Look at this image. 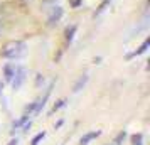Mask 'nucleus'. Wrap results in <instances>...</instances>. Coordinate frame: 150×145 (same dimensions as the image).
<instances>
[{"label":"nucleus","instance_id":"1","mask_svg":"<svg viewBox=\"0 0 150 145\" xmlns=\"http://www.w3.org/2000/svg\"><path fill=\"white\" fill-rule=\"evenodd\" d=\"M27 52V44L22 39H15V41L5 42L2 49H0V57L7 59V61H17L22 56H25Z\"/></svg>","mask_w":150,"mask_h":145},{"label":"nucleus","instance_id":"2","mask_svg":"<svg viewBox=\"0 0 150 145\" xmlns=\"http://www.w3.org/2000/svg\"><path fill=\"white\" fill-rule=\"evenodd\" d=\"M64 14H66L64 7H61L59 4H57V5H52V7L49 8L47 19H46V25H47V27H56V25L64 19Z\"/></svg>","mask_w":150,"mask_h":145},{"label":"nucleus","instance_id":"3","mask_svg":"<svg viewBox=\"0 0 150 145\" xmlns=\"http://www.w3.org/2000/svg\"><path fill=\"white\" fill-rule=\"evenodd\" d=\"M56 81L57 79H51V83L44 88V95H41V96L37 98V106H35V111H34V115L37 117L39 113H41L42 110H44V106L47 105V101H49V96H51V93H52V90H54V84H56Z\"/></svg>","mask_w":150,"mask_h":145},{"label":"nucleus","instance_id":"4","mask_svg":"<svg viewBox=\"0 0 150 145\" xmlns=\"http://www.w3.org/2000/svg\"><path fill=\"white\" fill-rule=\"evenodd\" d=\"M25 79H27V69L24 68V66H21V64H17V66H15L14 79L10 81V84H12V90H14V91H19L22 86H24Z\"/></svg>","mask_w":150,"mask_h":145},{"label":"nucleus","instance_id":"5","mask_svg":"<svg viewBox=\"0 0 150 145\" xmlns=\"http://www.w3.org/2000/svg\"><path fill=\"white\" fill-rule=\"evenodd\" d=\"M78 30H79V25L78 24H69V25H66L64 32H62V41H64V46L66 47L74 42L76 35H78Z\"/></svg>","mask_w":150,"mask_h":145},{"label":"nucleus","instance_id":"6","mask_svg":"<svg viewBox=\"0 0 150 145\" xmlns=\"http://www.w3.org/2000/svg\"><path fill=\"white\" fill-rule=\"evenodd\" d=\"M150 47V37H145L142 41V44L138 46V47L133 51V52H130V54H127V61H130V59H133V57H138V56H143L147 51H149Z\"/></svg>","mask_w":150,"mask_h":145},{"label":"nucleus","instance_id":"7","mask_svg":"<svg viewBox=\"0 0 150 145\" xmlns=\"http://www.w3.org/2000/svg\"><path fill=\"white\" fill-rule=\"evenodd\" d=\"M15 62H5L4 68H2V76H4V83H8L14 79V74H15Z\"/></svg>","mask_w":150,"mask_h":145},{"label":"nucleus","instance_id":"8","mask_svg":"<svg viewBox=\"0 0 150 145\" xmlns=\"http://www.w3.org/2000/svg\"><path fill=\"white\" fill-rule=\"evenodd\" d=\"M101 130H91V132H86L81 138H79V145H89L93 140H96L98 137H101Z\"/></svg>","mask_w":150,"mask_h":145},{"label":"nucleus","instance_id":"9","mask_svg":"<svg viewBox=\"0 0 150 145\" xmlns=\"http://www.w3.org/2000/svg\"><path fill=\"white\" fill-rule=\"evenodd\" d=\"M88 81H89V74L88 73H83L81 76L74 81V84H73V93H79L81 90H84L86 84H88Z\"/></svg>","mask_w":150,"mask_h":145},{"label":"nucleus","instance_id":"10","mask_svg":"<svg viewBox=\"0 0 150 145\" xmlns=\"http://www.w3.org/2000/svg\"><path fill=\"white\" fill-rule=\"evenodd\" d=\"M29 118H30L29 115H25V113H22V115H21V118H17V120H14V122H12V133H15L17 130H21V128H22V125L25 123V122H27Z\"/></svg>","mask_w":150,"mask_h":145},{"label":"nucleus","instance_id":"11","mask_svg":"<svg viewBox=\"0 0 150 145\" xmlns=\"http://www.w3.org/2000/svg\"><path fill=\"white\" fill-rule=\"evenodd\" d=\"M110 5H111V2H110V0H101V2H100V5L96 7V10L93 12V19L100 17V15H101L103 12H105V10H106V8L110 7Z\"/></svg>","mask_w":150,"mask_h":145},{"label":"nucleus","instance_id":"12","mask_svg":"<svg viewBox=\"0 0 150 145\" xmlns=\"http://www.w3.org/2000/svg\"><path fill=\"white\" fill-rule=\"evenodd\" d=\"M66 103H68V98H61V100H57V101L52 105V108L49 110V117H52L56 111H59L61 108H64V106H66Z\"/></svg>","mask_w":150,"mask_h":145},{"label":"nucleus","instance_id":"13","mask_svg":"<svg viewBox=\"0 0 150 145\" xmlns=\"http://www.w3.org/2000/svg\"><path fill=\"white\" fill-rule=\"evenodd\" d=\"M130 145H143V133L137 132L133 135H130Z\"/></svg>","mask_w":150,"mask_h":145},{"label":"nucleus","instance_id":"14","mask_svg":"<svg viewBox=\"0 0 150 145\" xmlns=\"http://www.w3.org/2000/svg\"><path fill=\"white\" fill-rule=\"evenodd\" d=\"M128 137V133H127V130H122V132H118L115 135V138H113V142L111 144L113 145H122L123 142H125V138Z\"/></svg>","mask_w":150,"mask_h":145},{"label":"nucleus","instance_id":"15","mask_svg":"<svg viewBox=\"0 0 150 145\" xmlns=\"http://www.w3.org/2000/svg\"><path fill=\"white\" fill-rule=\"evenodd\" d=\"M46 135H47V132L46 130H42V132H39V133H35L34 137L30 138V145H39L46 138Z\"/></svg>","mask_w":150,"mask_h":145},{"label":"nucleus","instance_id":"16","mask_svg":"<svg viewBox=\"0 0 150 145\" xmlns=\"http://www.w3.org/2000/svg\"><path fill=\"white\" fill-rule=\"evenodd\" d=\"M35 106H37V98H35V100H32L29 105H25L24 113H25V115H29V117H32V115H34V111H35Z\"/></svg>","mask_w":150,"mask_h":145},{"label":"nucleus","instance_id":"17","mask_svg":"<svg viewBox=\"0 0 150 145\" xmlns=\"http://www.w3.org/2000/svg\"><path fill=\"white\" fill-rule=\"evenodd\" d=\"M44 83H46V76L42 73H37L34 79V86L35 88H44Z\"/></svg>","mask_w":150,"mask_h":145},{"label":"nucleus","instance_id":"18","mask_svg":"<svg viewBox=\"0 0 150 145\" xmlns=\"http://www.w3.org/2000/svg\"><path fill=\"white\" fill-rule=\"evenodd\" d=\"M83 5V0H69V7L71 8H79Z\"/></svg>","mask_w":150,"mask_h":145},{"label":"nucleus","instance_id":"19","mask_svg":"<svg viewBox=\"0 0 150 145\" xmlns=\"http://www.w3.org/2000/svg\"><path fill=\"white\" fill-rule=\"evenodd\" d=\"M30 128H32V122H30V120H27V122H25V123L22 125V133H27L29 130H30Z\"/></svg>","mask_w":150,"mask_h":145},{"label":"nucleus","instance_id":"20","mask_svg":"<svg viewBox=\"0 0 150 145\" xmlns=\"http://www.w3.org/2000/svg\"><path fill=\"white\" fill-rule=\"evenodd\" d=\"M59 0H42V5L44 7H52V5H57Z\"/></svg>","mask_w":150,"mask_h":145},{"label":"nucleus","instance_id":"21","mask_svg":"<svg viewBox=\"0 0 150 145\" xmlns=\"http://www.w3.org/2000/svg\"><path fill=\"white\" fill-rule=\"evenodd\" d=\"M62 125H64V120H62V118H61V120H59L57 123H54V130H59V128H61Z\"/></svg>","mask_w":150,"mask_h":145},{"label":"nucleus","instance_id":"22","mask_svg":"<svg viewBox=\"0 0 150 145\" xmlns=\"http://www.w3.org/2000/svg\"><path fill=\"white\" fill-rule=\"evenodd\" d=\"M4 90H5V83H4V81H0V98L4 96Z\"/></svg>","mask_w":150,"mask_h":145},{"label":"nucleus","instance_id":"23","mask_svg":"<svg viewBox=\"0 0 150 145\" xmlns=\"http://www.w3.org/2000/svg\"><path fill=\"white\" fill-rule=\"evenodd\" d=\"M101 61H103L101 56H98V57H95V59H93V62H95V64H101Z\"/></svg>","mask_w":150,"mask_h":145},{"label":"nucleus","instance_id":"24","mask_svg":"<svg viewBox=\"0 0 150 145\" xmlns=\"http://www.w3.org/2000/svg\"><path fill=\"white\" fill-rule=\"evenodd\" d=\"M7 145H19V138H12Z\"/></svg>","mask_w":150,"mask_h":145},{"label":"nucleus","instance_id":"25","mask_svg":"<svg viewBox=\"0 0 150 145\" xmlns=\"http://www.w3.org/2000/svg\"><path fill=\"white\" fill-rule=\"evenodd\" d=\"M108 145H113V144H108Z\"/></svg>","mask_w":150,"mask_h":145}]
</instances>
